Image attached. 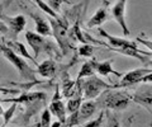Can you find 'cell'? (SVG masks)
Masks as SVG:
<instances>
[{
    "label": "cell",
    "mask_w": 152,
    "mask_h": 127,
    "mask_svg": "<svg viewBox=\"0 0 152 127\" xmlns=\"http://www.w3.org/2000/svg\"><path fill=\"white\" fill-rule=\"evenodd\" d=\"M26 38L28 41V43H29L31 48L33 50V52H34L36 60H37L38 56H39V54H42V52H46L52 60L53 59H56V60L62 59L64 54H62V51H61V48H58V47L56 46V43L48 41L46 37L38 35L36 32L27 31Z\"/></svg>",
    "instance_id": "1"
},
{
    "label": "cell",
    "mask_w": 152,
    "mask_h": 127,
    "mask_svg": "<svg viewBox=\"0 0 152 127\" xmlns=\"http://www.w3.org/2000/svg\"><path fill=\"white\" fill-rule=\"evenodd\" d=\"M132 98L126 92L115 90V89H108L103 92L96 99V106L99 108H109L114 111H123L129 104Z\"/></svg>",
    "instance_id": "2"
},
{
    "label": "cell",
    "mask_w": 152,
    "mask_h": 127,
    "mask_svg": "<svg viewBox=\"0 0 152 127\" xmlns=\"http://www.w3.org/2000/svg\"><path fill=\"white\" fill-rule=\"evenodd\" d=\"M0 52H1V55L4 57L18 70L19 75H20L26 81H34L36 80V71L37 70H33L29 65L26 62V60L23 59L22 56L13 52V51L5 45H0Z\"/></svg>",
    "instance_id": "3"
},
{
    "label": "cell",
    "mask_w": 152,
    "mask_h": 127,
    "mask_svg": "<svg viewBox=\"0 0 152 127\" xmlns=\"http://www.w3.org/2000/svg\"><path fill=\"white\" fill-rule=\"evenodd\" d=\"M81 87L84 92V97L86 99H94V98L99 97L103 92L108 90V89H114V85L105 83L98 76H89L81 79Z\"/></svg>",
    "instance_id": "4"
},
{
    "label": "cell",
    "mask_w": 152,
    "mask_h": 127,
    "mask_svg": "<svg viewBox=\"0 0 152 127\" xmlns=\"http://www.w3.org/2000/svg\"><path fill=\"white\" fill-rule=\"evenodd\" d=\"M50 23L52 26V32L56 37V41L58 43L62 54L66 55L69 51L72 48L71 47V42H70V37H69V26H67V21L62 19V18H57V19H50Z\"/></svg>",
    "instance_id": "5"
},
{
    "label": "cell",
    "mask_w": 152,
    "mask_h": 127,
    "mask_svg": "<svg viewBox=\"0 0 152 127\" xmlns=\"http://www.w3.org/2000/svg\"><path fill=\"white\" fill-rule=\"evenodd\" d=\"M150 73H152L151 69L147 68H140V69H134L132 71H128L122 76V80L114 85V89L117 88H126V87H132L136 85V84L142 83V79H143L146 75H148Z\"/></svg>",
    "instance_id": "6"
},
{
    "label": "cell",
    "mask_w": 152,
    "mask_h": 127,
    "mask_svg": "<svg viewBox=\"0 0 152 127\" xmlns=\"http://www.w3.org/2000/svg\"><path fill=\"white\" fill-rule=\"evenodd\" d=\"M126 5H127V0H117L112 7V15L114 21L121 26L123 35L129 36V29H128L126 22Z\"/></svg>",
    "instance_id": "7"
},
{
    "label": "cell",
    "mask_w": 152,
    "mask_h": 127,
    "mask_svg": "<svg viewBox=\"0 0 152 127\" xmlns=\"http://www.w3.org/2000/svg\"><path fill=\"white\" fill-rule=\"evenodd\" d=\"M47 94L43 92H32V93H23L19 97L14 98H3L1 103H15V104H29L33 102H42L45 101Z\"/></svg>",
    "instance_id": "8"
},
{
    "label": "cell",
    "mask_w": 152,
    "mask_h": 127,
    "mask_svg": "<svg viewBox=\"0 0 152 127\" xmlns=\"http://www.w3.org/2000/svg\"><path fill=\"white\" fill-rule=\"evenodd\" d=\"M98 31H99V35L109 41V48H136V50L138 48L136 42L127 41L124 38H119V37H114L112 35H109L103 28H99Z\"/></svg>",
    "instance_id": "9"
},
{
    "label": "cell",
    "mask_w": 152,
    "mask_h": 127,
    "mask_svg": "<svg viewBox=\"0 0 152 127\" xmlns=\"http://www.w3.org/2000/svg\"><path fill=\"white\" fill-rule=\"evenodd\" d=\"M3 22L5 23L9 28V33L13 37H17L20 32L24 31L26 28V18L24 15L19 14L17 17H8V15H3Z\"/></svg>",
    "instance_id": "10"
},
{
    "label": "cell",
    "mask_w": 152,
    "mask_h": 127,
    "mask_svg": "<svg viewBox=\"0 0 152 127\" xmlns=\"http://www.w3.org/2000/svg\"><path fill=\"white\" fill-rule=\"evenodd\" d=\"M132 101H134L136 103L143 106L146 108L152 107V85H143L140 87L137 90L134 92L133 95H131Z\"/></svg>",
    "instance_id": "11"
},
{
    "label": "cell",
    "mask_w": 152,
    "mask_h": 127,
    "mask_svg": "<svg viewBox=\"0 0 152 127\" xmlns=\"http://www.w3.org/2000/svg\"><path fill=\"white\" fill-rule=\"evenodd\" d=\"M108 5H109V3L104 0L103 5L99 8L91 15V18L88 21V23H86L88 28H94V27L102 26L104 22L108 21V18H109V7Z\"/></svg>",
    "instance_id": "12"
},
{
    "label": "cell",
    "mask_w": 152,
    "mask_h": 127,
    "mask_svg": "<svg viewBox=\"0 0 152 127\" xmlns=\"http://www.w3.org/2000/svg\"><path fill=\"white\" fill-rule=\"evenodd\" d=\"M31 17L36 23V33L43 36V37L53 35V32H52V29H51L50 23L46 21V18L39 15L38 13H31Z\"/></svg>",
    "instance_id": "13"
},
{
    "label": "cell",
    "mask_w": 152,
    "mask_h": 127,
    "mask_svg": "<svg viewBox=\"0 0 152 127\" xmlns=\"http://www.w3.org/2000/svg\"><path fill=\"white\" fill-rule=\"evenodd\" d=\"M37 73L43 76L46 79H52L56 75L57 73V64L55 60L48 59V60H45L42 61L41 64H38L37 66Z\"/></svg>",
    "instance_id": "14"
},
{
    "label": "cell",
    "mask_w": 152,
    "mask_h": 127,
    "mask_svg": "<svg viewBox=\"0 0 152 127\" xmlns=\"http://www.w3.org/2000/svg\"><path fill=\"white\" fill-rule=\"evenodd\" d=\"M5 46H8L9 48L13 51V52H15V54L19 55V56H23V57H26V59H28V60H31L33 64H36V66H38L36 57H33V56L29 55V52L27 51L26 46L23 45V43L18 42L17 40H9V41L5 42Z\"/></svg>",
    "instance_id": "15"
},
{
    "label": "cell",
    "mask_w": 152,
    "mask_h": 127,
    "mask_svg": "<svg viewBox=\"0 0 152 127\" xmlns=\"http://www.w3.org/2000/svg\"><path fill=\"white\" fill-rule=\"evenodd\" d=\"M112 64H113V60L102 61V62L95 61V73H98L99 75H102V76H108L109 74H113V75H115L117 78H122L124 74L118 73V71H115V70H113Z\"/></svg>",
    "instance_id": "16"
},
{
    "label": "cell",
    "mask_w": 152,
    "mask_h": 127,
    "mask_svg": "<svg viewBox=\"0 0 152 127\" xmlns=\"http://www.w3.org/2000/svg\"><path fill=\"white\" fill-rule=\"evenodd\" d=\"M48 109L51 112V115L56 116L61 123H65L66 125V121H67L66 112H67V109H66V106H65V103L62 101H61V99L60 101H52Z\"/></svg>",
    "instance_id": "17"
},
{
    "label": "cell",
    "mask_w": 152,
    "mask_h": 127,
    "mask_svg": "<svg viewBox=\"0 0 152 127\" xmlns=\"http://www.w3.org/2000/svg\"><path fill=\"white\" fill-rule=\"evenodd\" d=\"M96 108H98L96 102H94L93 99L83 102V104H81V107H80V109H79L80 123L84 122V121H86V120H89L90 117H93L94 113H95V111H96Z\"/></svg>",
    "instance_id": "18"
},
{
    "label": "cell",
    "mask_w": 152,
    "mask_h": 127,
    "mask_svg": "<svg viewBox=\"0 0 152 127\" xmlns=\"http://www.w3.org/2000/svg\"><path fill=\"white\" fill-rule=\"evenodd\" d=\"M95 73V60H90V61H86V62L83 64L81 69L77 74V80H81L84 78H89V76H93Z\"/></svg>",
    "instance_id": "19"
},
{
    "label": "cell",
    "mask_w": 152,
    "mask_h": 127,
    "mask_svg": "<svg viewBox=\"0 0 152 127\" xmlns=\"http://www.w3.org/2000/svg\"><path fill=\"white\" fill-rule=\"evenodd\" d=\"M83 97L84 95H75L67 101V103H66V109H67L70 115L74 113V112H77L80 109V107L83 104Z\"/></svg>",
    "instance_id": "20"
},
{
    "label": "cell",
    "mask_w": 152,
    "mask_h": 127,
    "mask_svg": "<svg viewBox=\"0 0 152 127\" xmlns=\"http://www.w3.org/2000/svg\"><path fill=\"white\" fill-rule=\"evenodd\" d=\"M33 1H34L37 5L42 10H43V12L47 14V15H50V17H52V18H56V19H57V18H60L58 15H57V13L52 10V9L48 7V4H47L46 1H43V0H33Z\"/></svg>",
    "instance_id": "21"
},
{
    "label": "cell",
    "mask_w": 152,
    "mask_h": 127,
    "mask_svg": "<svg viewBox=\"0 0 152 127\" xmlns=\"http://www.w3.org/2000/svg\"><path fill=\"white\" fill-rule=\"evenodd\" d=\"M18 107H19V104L12 103V106L9 107V109L4 112V115H3V117H4V123H3L1 127H5V126L9 123V122H10V120L13 118V116H14V112H15V109H17Z\"/></svg>",
    "instance_id": "22"
},
{
    "label": "cell",
    "mask_w": 152,
    "mask_h": 127,
    "mask_svg": "<svg viewBox=\"0 0 152 127\" xmlns=\"http://www.w3.org/2000/svg\"><path fill=\"white\" fill-rule=\"evenodd\" d=\"M77 52L80 56H84V57H93L94 47L93 45H81L77 48Z\"/></svg>",
    "instance_id": "23"
},
{
    "label": "cell",
    "mask_w": 152,
    "mask_h": 127,
    "mask_svg": "<svg viewBox=\"0 0 152 127\" xmlns=\"http://www.w3.org/2000/svg\"><path fill=\"white\" fill-rule=\"evenodd\" d=\"M51 112L50 109H43L42 111V115H41V122L39 125L41 127H51Z\"/></svg>",
    "instance_id": "24"
},
{
    "label": "cell",
    "mask_w": 152,
    "mask_h": 127,
    "mask_svg": "<svg viewBox=\"0 0 152 127\" xmlns=\"http://www.w3.org/2000/svg\"><path fill=\"white\" fill-rule=\"evenodd\" d=\"M103 120H104V112H100L96 118L93 120V121H89L86 122L83 127H102V123H103Z\"/></svg>",
    "instance_id": "25"
},
{
    "label": "cell",
    "mask_w": 152,
    "mask_h": 127,
    "mask_svg": "<svg viewBox=\"0 0 152 127\" xmlns=\"http://www.w3.org/2000/svg\"><path fill=\"white\" fill-rule=\"evenodd\" d=\"M76 125H80V118H79V111L71 113L70 117H67L66 121V127H74Z\"/></svg>",
    "instance_id": "26"
},
{
    "label": "cell",
    "mask_w": 152,
    "mask_h": 127,
    "mask_svg": "<svg viewBox=\"0 0 152 127\" xmlns=\"http://www.w3.org/2000/svg\"><path fill=\"white\" fill-rule=\"evenodd\" d=\"M46 3L48 4V7L53 12L58 13L60 12V8H61V4H62V0H46Z\"/></svg>",
    "instance_id": "27"
},
{
    "label": "cell",
    "mask_w": 152,
    "mask_h": 127,
    "mask_svg": "<svg viewBox=\"0 0 152 127\" xmlns=\"http://www.w3.org/2000/svg\"><path fill=\"white\" fill-rule=\"evenodd\" d=\"M136 41L140 42V43H142L143 46H147V48H150V50L152 51V41H151V40H146V38H142V37L137 36V37H136Z\"/></svg>",
    "instance_id": "28"
},
{
    "label": "cell",
    "mask_w": 152,
    "mask_h": 127,
    "mask_svg": "<svg viewBox=\"0 0 152 127\" xmlns=\"http://www.w3.org/2000/svg\"><path fill=\"white\" fill-rule=\"evenodd\" d=\"M0 93H3V94H18L19 90L18 89H10V88H5V87H0Z\"/></svg>",
    "instance_id": "29"
},
{
    "label": "cell",
    "mask_w": 152,
    "mask_h": 127,
    "mask_svg": "<svg viewBox=\"0 0 152 127\" xmlns=\"http://www.w3.org/2000/svg\"><path fill=\"white\" fill-rule=\"evenodd\" d=\"M109 120H108V126L107 127H119V123H118V121L114 118V116L112 115H108Z\"/></svg>",
    "instance_id": "30"
},
{
    "label": "cell",
    "mask_w": 152,
    "mask_h": 127,
    "mask_svg": "<svg viewBox=\"0 0 152 127\" xmlns=\"http://www.w3.org/2000/svg\"><path fill=\"white\" fill-rule=\"evenodd\" d=\"M0 33H3V35L9 33V28L3 21H0Z\"/></svg>",
    "instance_id": "31"
},
{
    "label": "cell",
    "mask_w": 152,
    "mask_h": 127,
    "mask_svg": "<svg viewBox=\"0 0 152 127\" xmlns=\"http://www.w3.org/2000/svg\"><path fill=\"white\" fill-rule=\"evenodd\" d=\"M142 83H147V84L152 83V73H150L148 75H146V76L142 79Z\"/></svg>",
    "instance_id": "32"
},
{
    "label": "cell",
    "mask_w": 152,
    "mask_h": 127,
    "mask_svg": "<svg viewBox=\"0 0 152 127\" xmlns=\"http://www.w3.org/2000/svg\"><path fill=\"white\" fill-rule=\"evenodd\" d=\"M62 126V123H61L60 121H57V122H53V123L51 125V127H61Z\"/></svg>",
    "instance_id": "33"
},
{
    "label": "cell",
    "mask_w": 152,
    "mask_h": 127,
    "mask_svg": "<svg viewBox=\"0 0 152 127\" xmlns=\"http://www.w3.org/2000/svg\"><path fill=\"white\" fill-rule=\"evenodd\" d=\"M4 115V109L1 108V98H0V117H1Z\"/></svg>",
    "instance_id": "34"
},
{
    "label": "cell",
    "mask_w": 152,
    "mask_h": 127,
    "mask_svg": "<svg viewBox=\"0 0 152 127\" xmlns=\"http://www.w3.org/2000/svg\"><path fill=\"white\" fill-rule=\"evenodd\" d=\"M146 65H148V66H152V60H148V61H147Z\"/></svg>",
    "instance_id": "35"
}]
</instances>
